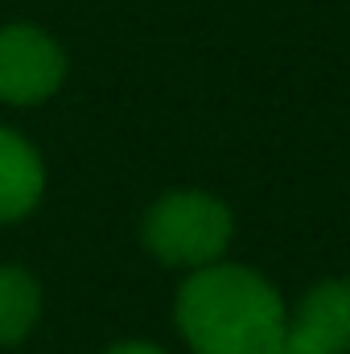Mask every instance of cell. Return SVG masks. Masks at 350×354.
Segmentation results:
<instances>
[{"mask_svg": "<svg viewBox=\"0 0 350 354\" xmlns=\"http://www.w3.org/2000/svg\"><path fill=\"white\" fill-rule=\"evenodd\" d=\"M177 326L194 354H284V301L252 268H198L177 297Z\"/></svg>", "mask_w": 350, "mask_h": 354, "instance_id": "cell-1", "label": "cell"}, {"mask_svg": "<svg viewBox=\"0 0 350 354\" xmlns=\"http://www.w3.org/2000/svg\"><path fill=\"white\" fill-rule=\"evenodd\" d=\"M42 309V288L25 268H0V346L21 342Z\"/></svg>", "mask_w": 350, "mask_h": 354, "instance_id": "cell-6", "label": "cell"}, {"mask_svg": "<svg viewBox=\"0 0 350 354\" xmlns=\"http://www.w3.org/2000/svg\"><path fill=\"white\" fill-rule=\"evenodd\" d=\"M231 210L202 189H174L153 202L145 214V243L169 268H210L223 260L231 243Z\"/></svg>", "mask_w": 350, "mask_h": 354, "instance_id": "cell-2", "label": "cell"}, {"mask_svg": "<svg viewBox=\"0 0 350 354\" xmlns=\"http://www.w3.org/2000/svg\"><path fill=\"white\" fill-rule=\"evenodd\" d=\"M42 185H46V169L37 149L25 136L0 128V223L29 214L42 198Z\"/></svg>", "mask_w": 350, "mask_h": 354, "instance_id": "cell-5", "label": "cell"}, {"mask_svg": "<svg viewBox=\"0 0 350 354\" xmlns=\"http://www.w3.org/2000/svg\"><path fill=\"white\" fill-rule=\"evenodd\" d=\"M350 351V280H322L288 317L284 354H347Z\"/></svg>", "mask_w": 350, "mask_h": 354, "instance_id": "cell-4", "label": "cell"}, {"mask_svg": "<svg viewBox=\"0 0 350 354\" xmlns=\"http://www.w3.org/2000/svg\"><path fill=\"white\" fill-rule=\"evenodd\" d=\"M107 354H161V351L149 346V342H124V346H111Z\"/></svg>", "mask_w": 350, "mask_h": 354, "instance_id": "cell-7", "label": "cell"}, {"mask_svg": "<svg viewBox=\"0 0 350 354\" xmlns=\"http://www.w3.org/2000/svg\"><path fill=\"white\" fill-rule=\"evenodd\" d=\"M66 79L62 46L37 25H4L0 29V99L29 107L46 103Z\"/></svg>", "mask_w": 350, "mask_h": 354, "instance_id": "cell-3", "label": "cell"}]
</instances>
